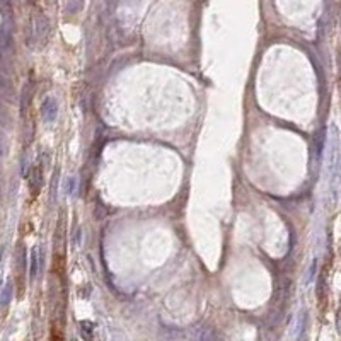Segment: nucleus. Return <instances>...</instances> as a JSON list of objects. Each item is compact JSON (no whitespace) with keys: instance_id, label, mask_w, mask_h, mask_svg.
Here are the masks:
<instances>
[{"instance_id":"f03ea898","label":"nucleus","mask_w":341,"mask_h":341,"mask_svg":"<svg viewBox=\"0 0 341 341\" xmlns=\"http://www.w3.org/2000/svg\"><path fill=\"white\" fill-rule=\"evenodd\" d=\"M41 116L44 120V123H53L58 116V103L55 98H47L41 104Z\"/></svg>"},{"instance_id":"f257e3e1","label":"nucleus","mask_w":341,"mask_h":341,"mask_svg":"<svg viewBox=\"0 0 341 341\" xmlns=\"http://www.w3.org/2000/svg\"><path fill=\"white\" fill-rule=\"evenodd\" d=\"M28 183H29V190H31L33 196H38L39 191H41V188H43V167H41V164L33 166L31 172H29Z\"/></svg>"},{"instance_id":"7ed1b4c3","label":"nucleus","mask_w":341,"mask_h":341,"mask_svg":"<svg viewBox=\"0 0 341 341\" xmlns=\"http://www.w3.org/2000/svg\"><path fill=\"white\" fill-rule=\"evenodd\" d=\"M41 261L39 259V256H38V251L34 249V251L31 253V277H36V273H38V263Z\"/></svg>"}]
</instances>
